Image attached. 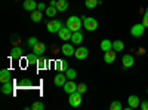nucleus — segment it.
<instances>
[{
	"label": "nucleus",
	"mask_w": 148,
	"mask_h": 110,
	"mask_svg": "<svg viewBox=\"0 0 148 110\" xmlns=\"http://www.w3.org/2000/svg\"><path fill=\"white\" fill-rule=\"evenodd\" d=\"M82 26H83V19L79 18V17H70L68 21H67V27L71 31H80Z\"/></svg>",
	"instance_id": "1"
},
{
	"label": "nucleus",
	"mask_w": 148,
	"mask_h": 110,
	"mask_svg": "<svg viewBox=\"0 0 148 110\" xmlns=\"http://www.w3.org/2000/svg\"><path fill=\"white\" fill-rule=\"evenodd\" d=\"M83 27L86 30H89V31H95L98 28V21L92 17H83Z\"/></svg>",
	"instance_id": "2"
},
{
	"label": "nucleus",
	"mask_w": 148,
	"mask_h": 110,
	"mask_svg": "<svg viewBox=\"0 0 148 110\" xmlns=\"http://www.w3.org/2000/svg\"><path fill=\"white\" fill-rule=\"evenodd\" d=\"M68 103L73 107H79L82 104V94L79 91L73 92V94H68Z\"/></svg>",
	"instance_id": "3"
},
{
	"label": "nucleus",
	"mask_w": 148,
	"mask_h": 110,
	"mask_svg": "<svg viewBox=\"0 0 148 110\" xmlns=\"http://www.w3.org/2000/svg\"><path fill=\"white\" fill-rule=\"evenodd\" d=\"M46 28L49 33H58L61 28H62V22H61L59 19H52V21H49L46 24Z\"/></svg>",
	"instance_id": "4"
},
{
	"label": "nucleus",
	"mask_w": 148,
	"mask_h": 110,
	"mask_svg": "<svg viewBox=\"0 0 148 110\" xmlns=\"http://www.w3.org/2000/svg\"><path fill=\"white\" fill-rule=\"evenodd\" d=\"M145 26L141 22V24H135V26L130 28V34L133 36V37H141V36L144 34V31H145Z\"/></svg>",
	"instance_id": "5"
},
{
	"label": "nucleus",
	"mask_w": 148,
	"mask_h": 110,
	"mask_svg": "<svg viewBox=\"0 0 148 110\" xmlns=\"http://www.w3.org/2000/svg\"><path fill=\"white\" fill-rule=\"evenodd\" d=\"M14 91H15V83H14V80L5 82V83L2 85V92H3L5 95H12V94H14Z\"/></svg>",
	"instance_id": "6"
},
{
	"label": "nucleus",
	"mask_w": 148,
	"mask_h": 110,
	"mask_svg": "<svg viewBox=\"0 0 148 110\" xmlns=\"http://www.w3.org/2000/svg\"><path fill=\"white\" fill-rule=\"evenodd\" d=\"M58 36L61 40H71V36H73V31L68 28V27H62L59 31H58Z\"/></svg>",
	"instance_id": "7"
},
{
	"label": "nucleus",
	"mask_w": 148,
	"mask_h": 110,
	"mask_svg": "<svg viewBox=\"0 0 148 110\" xmlns=\"http://www.w3.org/2000/svg\"><path fill=\"white\" fill-rule=\"evenodd\" d=\"M88 55H89V51H88V48H84V46L77 48L76 52H74V57L77 59H84V58H88Z\"/></svg>",
	"instance_id": "8"
},
{
	"label": "nucleus",
	"mask_w": 148,
	"mask_h": 110,
	"mask_svg": "<svg viewBox=\"0 0 148 110\" xmlns=\"http://www.w3.org/2000/svg\"><path fill=\"white\" fill-rule=\"evenodd\" d=\"M67 79H68V77H67V75L61 71V73H58V75L53 77V82H55L56 86H64L65 82H67Z\"/></svg>",
	"instance_id": "9"
},
{
	"label": "nucleus",
	"mask_w": 148,
	"mask_h": 110,
	"mask_svg": "<svg viewBox=\"0 0 148 110\" xmlns=\"http://www.w3.org/2000/svg\"><path fill=\"white\" fill-rule=\"evenodd\" d=\"M62 88H64V91H65L67 94H73V92H76V91H77V85L74 83L73 79H68Z\"/></svg>",
	"instance_id": "10"
},
{
	"label": "nucleus",
	"mask_w": 148,
	"mask_h": 110,
	"mask_svg": "<svg viewBox=\"0 0 148 110\" xmlns=\"http://www.w3.org/2000/svg\"><path fill=\"white\" fill-rule=\"evenodd\" d=\"M116 51L114 49H110V51H107V52H104V61L107 64H113L114 61H116Z\"/></svg>",
	"instance_id": "11"
},
{
	"label": "nucleus",
	"mask_w": 148,
	"mask_h": 110,
	"mask_svg": "<svg viewBox=\"0 0 148 110\" xmlns=\"http://www.w3.org/2000/svg\"><path fill=\"white\" fill-rule=\"evenodd\" d=\"M61 52H62L65 57H71V55H74L76 49H74V46L71 43H64L62 48H61Z\"/></svg>",
	"instance_id": "12"
},
{
	"label": "nucleus",
	"mask_w": 148,
	"mask_h": 110,
	"mask_svg": "<svg viewBox=\"0 0 148 110\" xmlns=\"http://www.w3.org/2000/svg\"><path fill=\"white\" fill-rule=\"evenodd\" d=\"M121 64H123V67H125V68H129V67H132L135 64V59H133L132 55L126 54V55H123V58H121Z\"/></svg>",
	"instance_id": "13"
},
{
	"label": "nucleus",
	"mask_w": 148,
	"mask_h": 110,
	"mask_svg": "<svg viewBox=\"0 0 148 110\" xmlns=\"http://www.w3.org/2000/svg\"><path fill=\"white\" fill-rule=\"evenodd\" d=\"M127 106H129L130 109H136V107H139V106H141L139 97H136V95H130L129 98H127Z\"/></svg>",
	"instance_id": "14"
},
{
	"label": "nucleus",
	"mask_w": 148,
	"mask_h": 110,
	"mask_svg": "<svg viewBox=\"0 0 148 110\" xmlns=\"http://www.w3.org/2000/svg\"><path fill=\"white\" fill-rule=\"evenodd\" d=\"M9 80H12V73H10V70L3 68L0 71V82L5 83V82H9Z\"/></svg>",
	"instance_id": "15"
},
{
	"label": "nucleus",
	"mask_w": 148,
	"mask_h": 110,
	"mask_svg": "<svg viewBox=\"0 0 148 110\" xmlns=\"http://www.w3.org/2000/svg\"><path fill=\"white\" fill-rule=\"evenodd\" d=\"M71 42H73L74 45H80V43L83 42V34H82V31H73Z\"/></svg>",
	"instance_id": "16"
},
{
	"label": "nucleus",
	"mask_w": 148,
	"mask_h": 110,
	"mask_svg": "<svg viewBox=\"0 0 148 110\" xmlns=\"http://www.w3.org/2000/svg\"><path fill=\"white\" fill-rule=\"evenodd\" d=\"M22 48H19V46H15V48H12V51H10V57L12 58H15V59H21V57H22Z\"/></svg>",
	"instance_id": "17"
},
{
	"label": "nucleus",
	"mask_w": 148,
	"mask_h": 110,
	"mask_svg": "<svg viewBox=\"0 0 148 110\" xmlns=\"http://www.w3.org/2000/svg\"><path fill=\"white\" fill-rule=\"evenodd\" d=\"M45 51H46V46H45V43H42V42H37V43H36V46L33 48V52H34V54H37V55L45 54Z\"/></svg>",
	"instance_id": "18"
},
{
	"label": "nucleus",
	"mask_w": 148,
	"mask_h": 110,
	"mask_svg": "<svg viewBox=\"0 0 148 110\" xmlns=\"http://www.w3.org/2000/svg\"><path fill=\"white\" fill-rule=\"evenodd\" d=\"M37 5H39V3H36L34 0H25V2H24V9L33 12V10L37 9Z\"/></svg>",
	"instance_id": "19"
},
{
	"label": "nucleus",
	"mask_w": 148,
	"mask_h": 110,
	"mask_svg": "<svg viewBox=\"0 0 148 110\" xmlns=\"http://www.w3.org/2000/svg\"><path fill=\"white\" fill-rule=\"evenodd\" d=\"M42 17H43V12L39 10V9H36V10L31 12V19H33V22H40V21H42Z\"/></svg>",
	"instance_id": "20"
},
{
	"label": "nucleus",
	"mask_w": 148,
	"mask_h": 110,
	"mask_svg": "<svg viewBox=\"0 0 148 110\" xmlns=\"http://www.w3.org/2000/svg\"><path fill=\"white\" fill-rule=\"evenodd\" d=\"M56 9L58 12H64L68 9V2L67 0H56Z\"/></svg>",
	"instance_id": "21"
},
{
	"label": "nucleus",
	"mask_w": 148,
	"mask_h": 110,
	"mask_svg": "<svg viewBox=\"0 0 148 110\" xmlns=\"http://www.w3.org/2000/svg\"><path fill=\"white\" fill-rule=\"evenodd\" d=\"M56 68L59 70V71H67L70 67H68V63H67V61L65 59H61V61H56Z\"/></svg>",
	"instance_id": "22"
},
{
	"label": "nucleus",
	"mask_w": 148,
	"mask_h": 110,
	"mask_svg": "<svg viewBox=\"0 0 148 110\" xmlns=\"http://www.w3.org/2000/svg\"><path fill=\"white\" fill-rule=\"evenodd\" d=\"M101 49H102L104 52H107V51H110V49H113V42L108 40V39H104V40L101 42Z\"/></svg>",
	"instance_id": "23"
},
{
	"label": "nucleus",
	"mask_w": 148,
	"mask_h": 110,
	"mask_svg": "<svg viewBox=\"0 0 148 110\" xmlns=\"http://www.w3.org/2000/svg\"><path fill=\"white\" fill-rule=\"evenodd\" d=\"M39 57L40 55H37V54H30V55H27V64H30V66H34V64H37V61H39Z\"/></svg>",
	"instance_id": "24"
},
{
	"label": "nucleus",
	"mask_w": 148,
	"mask_h": 110,
	"mask_svg": "<svg viewBox=\"0 0 148 110\" xmlns=\"http://www.w3.org/2000/svg\"><path fill=\"white\" fill-rule=\"evenodd\" d=\"M113 49H114L116 52L123 51V49H125V43H123L121 40H114V42H113Z\"/></svg>",
	"instance_id": "25"
},
{
	"label": "nucleus",
	"mask_w": 148,
	"mask_h": 110,
	"mask_svg": "<svg viewBox=\"0 0 148 110\" xmlns=\"http://www.w3.org/2000/svg\"><path fill=\"white\" fill-rule=\"evenodd\" d=\"M56 12H58V9H56L55 6H47L46 10H45V14H46L47 17H55Z\"/></svg>",
	"instance_id": "26"
},
{
	"label": "nucleus",
	"mask_w": 148,
	"mask_h": 110,
	"mask_svg": "<svg viewBox=\"0 0 148 110\" xmlns=\"http://www.w3.org/2000/svg\"><path fill=\"white\" fill-rule=\"evenodd\" d=\"M30 109H33V110H43L45 109V104L42 101H36V103H33L30 106Z\"/></svg>",
	"instance_id": "27"
},
{
	"label": "nucleus",
	"mask_w": 148,
	"mask_h": 110,
	"mask_svg": "<svg viewBox=\"0 0 148 110\" xmlns=\"http://www.w3.org/2000/svg\"><path fill=\"white\" fill-rule=\"evenodd\" d=\"M65 75H67L68 79H73V80H74V79H76V76H77V71L74 70V68H68V70L65 71Z\"/></svg>",
	"instance_id": "28"
},
{
	"label": "nucleus",
	"mask_w": 148,
	"mask_h": 110,
	"mask_svg": "<svg viewBox=\"0 0 148 110\" xmlns=\"http://www.w3.org/2000/svg\"><path fill=\"white\" fill-rule=\"evenodd\" d=\"M84 5H86V8H88V9H93V8L98 6V0H86Z\"/></svg>",
	"instance_id": "29"
},
{
	"label": "nucleus",
	"mask_w": 148,
	"mask_h": 110,
	"mask_svg": "<svg viewBox=\"0 0 148 110\" xmlns=\"http://www.w3.org/2000/svg\"><path fill=\"white\" fill-rule=\"evenodd\" d=\"M110 109H111V110H121L123 106H121L120 101H113V103L110 104Z\"/></svg>",
	"instance_id": "30"
},
{
	"label": "nucleus",
	"mask_w": 148,
	"mask_h": 110,
	"mask_svg": "<svg viewBox=\"0 0 148 110\" xmlns=\"http://www.w3.org/2000/svg\"><path fill=\"white\" fill-rule=\"evenodd\" d=\"M46 64H47L46 58H43V57H39V61H37V66H39V68H45V67H46Z\"/></svg>",
	"instance_id": "31"
},
{
	"label": "nucleus",
	"mask_w": 148,
	"mask_h": 110,
	"mask_svg": "<svg viewBox=\"0 0 148 110\" xmlns=\"http://www.w3.org/2000/svg\"><path fill=\"white\" fill-rule=\"evenodd\" d=\"M77 91H79L80 94L86 92V91H88V85H86V83H80V85H77Z\"/></svg>",
	"instance_id": "32"
},
{
	"label": "nucleus",
	"mask_w": 148,
	"mask_h": 110,
	"mask_svg": "<svg viewBox=\"0 0 148 110\" xmlns=\"http://www.w3.org/2000/svg\"><path fill=\"white\" fill-rule=\"evenodd\" d=\"M19 86H31V80L30 79H21L19 80Z\"/></svg>",
	"instance_id": "33"
},
{
	"label": "nucleus",
	"mask_w": 148,
	"mask_h": 110,
	"mask_svg": "<svg viewBox=\"0 0 148 110\" xmlns=\"http://www.w3.org/2000/svg\"><path fill=\"white\" fill-rule=\"evenodd\" d=\"M37 42H39V40H37L36 37H30V39H28V46H30V48H34Z\"/></svg>",
	"instance_id": "34"
},
{
	"label": "nucleus",
	"mask_w": 148,
	"mask_h": 110,
	"mask_svg": "<svg viewBox=\"0 0 148 110\" xmlns=\"http://www.w3.org/2000/svg\"><path fill=\"white\" fill-rule=\"evenodd\" d=\"M142 110H148V101H141V106H139Z\"/></svg>",
	"instance_id": "35"
},
{
	"label": "nucleus",
	"mask_w": 148,
	"mask_h": 110,
	"mask_svg": "<svg viewBox=\"0 0 148 110\" xmlns=\"http://www.w3.org/2000/svg\"><path fill=\"white\" fill-rule=\"evenodd\" d=\"M37 9H39V10H46V6H45V3H39V5H37Z\"/></svg>",
	"instance_id": "36"
},
{
	"label": "nucleus",
	"mask_w": 148,
	"mask_h": 110,
	"mask_svg": "<svg viewBox=\"0 0 148 110\" xmlns=\"http://www.w3.org/2000/svg\"><path fill=\"white\" fill-rule=\"evenodd\" d=\"M142 24L145 27H148V17H142Z\"/></svg>",
	"instance_id": "37"
},
{
	"label": "nucleus",
	"mask_w": 148,
	"mask_h": 110,
	"mask_svg": "<svg viewBox=\"0 0 148 110\" xmlns=\"http://www.w3.org/2000/svg\"><path fill=\"white\" fill-rule=\"evenodd\" d=\"M138 54H139V55H144V54H145V49H144V48H139V49H138Z\"/></svg>",
	"instance_id": "38"
},
{
	"label": "nucleus",
	"mask_w": 148,
	"mask_h": 110,
	"mask_svg": "<svg viewBox=\"0 0 148 110\" xmlns=\"http://www.w3.org/2000/svg\"><path fill=\"white\" fill-rule=\"evenodd\" d=\"M49 6H55V8H56V2H55V0H52V2L49 3Z\"/></svg>",
	"instance_id": "39"
},
{
	"label": "nucleus",
	"mask_w": 148,
	"mask_h": 110,
	"mask_svg": "<svg viewBox=\"0 0 148 110\" xmlns=\"http://www.w3.org/2000/svg\"><path fill=\"white\" fill-rule=\"evenodd\" d=\"M144 17H148V6H147V9H145V12H144Z\"/></svg>",
	"instance_id": "40"
},
{
	"label": "nucleus",
	"mask_w": 148,
	"mask_h": 110,
	"mask_svg": "<svg viewBox=\"0 0 148 110\" xmlns=\"http://www.w3.org/2000/svg\"><path fill=\"white\" fill-rule=\"evenodd\" d=\"M147 94H148V89H147Z\"/></svg>",
	"instance_id": "41"
}]
</instances>
